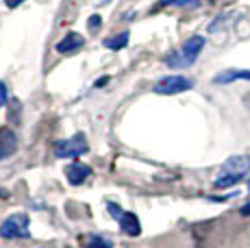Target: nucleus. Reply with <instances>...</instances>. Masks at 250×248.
Segmentation results:
<instances>
[{"instance_id":"a211bd4d","label":"nucleus","mask_w":250,"mask_h":248,"mask_svg":"<svg viewBox=\"0 0 250 248\" xmlns=\"http://www.w3.org/2000/svg\"><path fill=\"white\" fill-rule=\"evenodd\" d=\"M242 213H244V216H250V200L242 207Z\"/></svg>"},{"instance_id":"7ed1b4c3","label":"nucleus","mask_w":250,"mask_h":248,"mask_svg":"<svg viewBox=\"0 0 250 248\" xmlns=\"http://www.w3.org/2000/svg\"><path fill=\"white\" fill-rule=\"evenodd\" d=\"M87 150H89L87 140H85V135H81V133L72 135L70 140L57 142V144L52 146V152H55L57 159H74V157L85 155Z\"/></svg>"},{"instance_id":"39448f33","label":"nucleus","mask_w":250,"mask_h":248,"mask_svg":"<svg viewBox=\"0 0 250 248\" xmlns=\"http://www.w3.org/2000/svg\"><path fill=\"white\" fill-rule=\"evenodd\" d=\"M194 87V81L185 79V76L172 74V76H163L159 83L155 85V94H161V96H172V94H181L187 92V89Z\"/></svg>"},{"instance_id":"9b49d317","label":"nucleus","mask_w":250,"mask_h":248,"mask_svg":"<svg viewBox=\"0 0 250 248\" xmlns=\"http://www.w3.org/2000/svg\"><path fill=\"white\" fill-rule=\"evenodd\" d=\"M128 40H131V35H128V31H122V33H120V35L107 37V40H104V46H107L109 50H122L124 46L128 44Z\"/></svg>"},{"instance_id":"f03ea898","label":"nucleus","mask_w":250,"mask_h":248,"mask_svg":"<svg viewBox=\"0 0 250 248\" xmlns=\"http://www.w3.org/2000/svg\"><path fill=\"white\" fill-rule=\"evenodd\" d=\"M205 48V37L194 35L183 44V48L179 52H172V55L166 57V63L170 68H189L196 61V57L200 55V50Z\"/></svg>"},{"instance_id":"dca6fc26","label":"nucleus","mask_w":250,"mask_h":248,"mask_svg":"<svg viewBox=\"0 0 250 248\" xmlns=\"http://www.w3.org/2000/svg\"><path fill=\"white\" fill-rule=\"evenodd\" d=\"M109 213H111L113 218H120V216H122L124 211H122V209H120V207H115L113 203H109Z\"/></svg>"},{"instance_id":"f3484780","label":"nucleus","mask_w":250,"mask_h":248,"mask_svg":"<svg viewBox=\"0 0 250 248\" xmlns=\"http://www.w3.org/2000/svg\"><path fill=\"white\" fill-rule=\"evenodd\" d=\"M24 0H4V4H7V7H18V4H22Z\"/></svg>"},{"instance_id":"9d476101","label":"nucleus","mask_w":250,"mask_h":248,"mask_svg":"<svg viewBox=\"0 0 250 248\" xmlns=\"http://www.w3.org/2000/svg\"><path fill=\"white\" fill-rule=\"evenodd\" d=\"M237 79L250 81V70H227V72H220L213 81L215 83H230V81H237Z\"/></svg>"},{"instance_id":"ddd939ff","label":"nucleus","mask_w":250,"mask_h":248,"mask_svg":"<svg viewBox=\"0 0 250 248\" xmlns=\"http://www.w3.org/2000/svg\"><path fill=\"white\" fill-rule=\"evenodd\" d=\"M85 248H111V244H109L104 237H91Z\"/></svg>"},{"instance_id":"f8f14e48","label":"nucleus","mask_w":250,"mask_h":248,"mask_svg":"<svg viewBox=\"0 0 250 248\" xmlns=\"http://www.w3.org/2000/svg\"><path fill=\"white\" fill-rule=\"evenodd\" d=\"M163 7H198L200 0H159Z\"/></svg>"},{"instance_id":"1a4fd4ad","label":"nucleus","mask_w":250,"mask_h":248,"mask_svg":"<svg viewBox=\"0 0 250 248\" xmlns=\"http://www.w3.org/2000/svg\"><path fill=\"white\" fill-rule=\"evenodd\" d=\"M89 174H91L89 165H83V164H70L68 168H65V176H68V181L72 185L85 183V181L89 179Z\"/></svg>"},{"instance_id":"6e6552de","label":"nucleus","mask_w":250,"mask_h":248,"mask_svg":"<svg viewBox=\"0 0 250 248\" xmlns=\"http://www.w3.org/2000/svg\"><path fill=\"white\" fill-rule=\"evenodd\" d=\"M118 222H120V228H122V231L126 233V235L137 237L139 233H142V224H139V218L135 216V213L124 211L122 216L118 218Z\"/></svg>"},{"instance_id":"2eb2a0df","label":"nucleus","mask_w":250,"mask_h":248,"mask_svg":"<svg viewBox=\"0 0 250 248\" xmlns=\"http://www.w3.org/2000/svg\"><path fill=\"white\" fill-rule=\"evenodd\" d=\"M7 100H9V94H7V87H4V83L0 81V109L7 104Z\"/></svg>"},{"instance_id":"0eeeda50","label":"nucleus","mask_w":250,"mask_h":248,"mask_svg":"<svg viewBox=\"0 0 250 248\" xmlns=\"http://www.w3.org/2000/svg\"><path fill=\"white\" fill-rule=\"evenodd\" d=\"M83 46H85L83 35H79V33H68V35L57 44V52H61V55H72V52L81 50Z\"/></svg>"},{"instance_id":"20e7f679","label":"nucleus","mask_w":250,"mask_h":248,"mask_svg":"<svg viewBox=\"0 0 250 248\" xmlns=\"http://www.w3.org/2000/svg\"><path fill=\"white\" fill-rule=\"evenodd\" d=\"M0 237L4 240H16V237H31L28 233V216L26 213H13L0 224Z\"/></svg>"},{"instance_id":"6ab92c4d","label":"nucleus","mask_w":250,"mask_h":248,"mask_svg":"<svg viewBox=\"0 0 250 248\" xmlns=\"http://www.w3.org/2000/svg\"><path fill=\"white\" fill-rule=\"evenodd\" d=\"M248 189H250V181H248Z\"/></svg>"},{"instance_id":"423d86ee","label":"nucleus","mask_w":250,"mask_h":248,"mask_svg":"<svg viewBox=\"0 0 250 248\" xmlns=\"http://www.w3.org/2000/svg\"><path fill=\"white\" fill-rule=\"evenodd\" d=\"M18 148V137L11 128L7 126H0V161L11 157Z\"/></svg>"},{"instance_id":"f257e3e1","label":"nucleus","mask_w":250,"mask_h":248,"mask_svg":"<svg viewBox=\"0 0 250 248\" xmlns=\"http://www.w3.org/2000/svg\"><path fill=\"white\" fill-rule=\"evenodd\" d=\"M248 172H250V157L248 155H233L222 164V168H220L218 176H215L213 185L220 189L233 187V185L239 183Z\"/></svg>"},{"instance_id":"4468645a","label":"nucleus","mask_w":250,"mask_h":248,"mask_svg":"<svg viewBox=\"0 0 250 248\" xmlns=\"http://www.w3.org/2000/svg\"><path fill=\"white\" fill-rule=\"evenodd\" d=\"M87 24H89V31L96 33V31H98V26L103 24V20H100V16H91L89 20H87Z\"/></svg>"}]
</instances>
